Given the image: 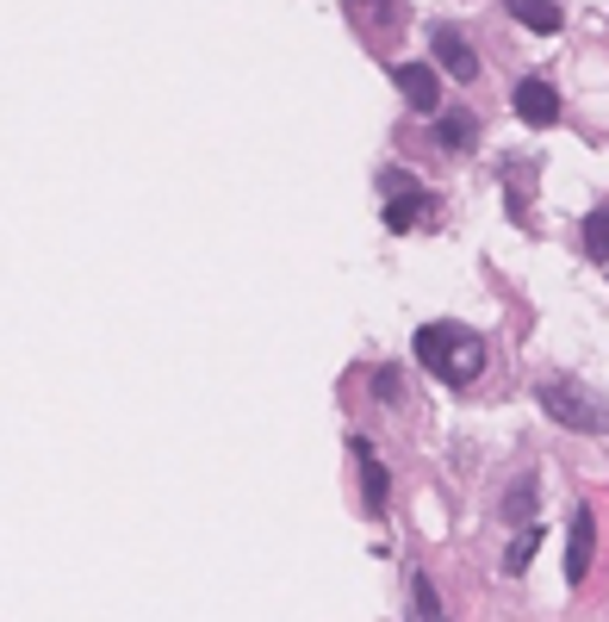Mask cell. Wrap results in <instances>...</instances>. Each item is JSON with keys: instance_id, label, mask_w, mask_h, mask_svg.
I'll list each match as a JSON object with an SVG mask.
<instances>
[{"instance_id": "6", "label": "cell", "mask_w": 609, "mask_h": 622, "mask_svg": "<svg viewBox=\"0 0 609 622\" xmlns=\"http://www.w3.org/2000/svg\"><path fill=\"white\" fill-rule=\"evenodd\" d=\"M348 454H355V466H361V486H367V510H374V517H380V510H386V492H392V480H386L380 454H374V442H367V436H355V442H348Z\"/></svg>"}, {"instance_id": "12", "label": "cell", "mask_w": 609, "mask_h": 622, "mask_svg": "<svg viewBox=\"0 0 609 622\" xmlns=\"http://www.w3.org/2000/svg\"><path fill=\"white\" fill-rule=\"evenodd\" d=\"M504 517H510V523H529L535 517V480H522L516 492H504Z\"/></svg>"}, {"instance_id": "7", "label": "cell", "mask_w": 609, "mask_h": 622, "mask_svg": "<svg viewBox=\"0 0 609 622\" xmlns=\"http://www.w3.org/2000/svg\"><path fill=\"white\" fill-rule=\"evenodd\" d=\"M504 13H510L516 25H529V32H541V38H553L560 32V0H504Z\"/></svg>"}, {"instance_id": "5", "label": "cell", "mask_w": 609, "mask_h": 622, "mask_svg": "<svg viewBox=\"0 0 609 622\" xmlns=\"http://www.w3.org/2000/svg\"><path fill=\"white\" fill-rule=\"evenodd\" d=\"M429 50H436V62L448 69L455 81H473L479 76V57H473V44L460 38L455 25H436V38H429Z\"/></svg>"}, {"instance_id": "10", "label": "cell", "mask_w": 609, "mask_h": 622, "mask_svg": "<svg viewBox=\"0 0 609 622\" xmlns=\"http://www.w3.org/2000/svg\"><path fill=\"white\" fill-rule=\"evenodd\" d=\"M473 137H479V125H473L467 113H448V118H436V143H441V150H467Z\"/></svg>"}, {"instance_id": "3", "label": "cell", "mask_w": 609, "mask_h": 622, "mask_svg": "<svg viewBox=\"0 0 609 622\" xmlns=\"http://www.w3.org/2000/svg\"><path fill=\"white\" fill-rule=\"evenodd\" d=\"M590 548H597V517H590V510H572V523H566V585H585Z\"/></svg>"}, {"instance_id": "9", "label": "cell", "mask_w": 609, "mask_h": 622, "mask_svg": "<svg viewBox=\"0 0 609 622\" xmlns=\"http://www.w3.org/2000/svg\"><path fill=\"white\" fill-rule=\"evenodd\" d=\"M423 212H429V194H423V187H411V194H399L392 206H386V231H411Z\"/></svg>"}, {"instance_id": "15", "label": "cell", "mask_w": 609, "mask_h": 622, "mask_svg": "<svg viewBox=\"0 0 609 622\" xmlns=\"http://www.w3.org/2000/svg\"><path fill=\"white\" fill-rule=\"evenodd\" d=\"M380 7H392V0H380Z\"/></svg>"}, {"instance_id": "13", "label": "cell", "mask_w": 609, "mask_h": 622, "mask_svg": "<svg viewBox=\"0 0 609 622\" xmlns=\"http://www.w3.org/2000/svg\"><path fill=\"white\" fill-rule=\"evenodd\" d=\"M535 548H541V529H522L510 542V554H504V573H522V566L535 561Z\"/></svg>"}, {"instance_id": "4", "label": "cell", "mask_w": 609, "mask_h": 622, "mask_svg": "<svg viewBox=\"0 0 609 622\" xmlns=\"http://www.w3.org/2000/svg\"><path fill=\"white\" fill-rule=\"evenodd\" d=\"M392 81H399V94L417 106V113H441V81H436V69L429 62H399L392 69Z\"/></svg>"}, {"instance_id": "14", "label": "cell", "mask_w": 609, "mask_h": 622, "mask_svg": "<svg viewBox=\"0 0 609 622\" xmlns=\"http://www.w3.org/2000/svg\"><path fill=\"white\" fill-rule=\"evenodd\" d=\"M411 591H417V617H423V622H436V617H448V610H441V598H436V585L423 579V573H417V579H411Z\"/></svg>"}, {"instance_id": "11", "label": "cell", "mask_w": 609, "mask_h": 622, "mask_svg": "<svg viewBox=\"0 0 609 622\" xmlns=\"http://www.w3.org/2000/svg\"><path fill=\"white\" fill-rule=\"evenodd\" d=\"M585 255H590V262H604V268H609V206H597V212H585Z\"/></svg>"}, {"instance_id": "8", "label": "cell", "mask_w": 609, "mask_h": 622, "mask_svg": "<svg viewBox=\"0 0 609 622\" xmlns=\"http://www.w3.org/2000/svg\"><path fill=\"white\" fill-rule=\"evenodd\" d=\"M516 113L529 118V125H553L560 118V94H553L548 81H522L516 88Z\"/></svg>"}, {"instance_id": "2", "label": "cell", "mask_w": 609, "mask_h": 622, "mask_svg": "<svg viewBox=\"0 0 609 622\" xmlns=\"http://www.w3.org/2000/svg\"><path fill=\"white\" fill-rule=\"evenodd\" d=\"M541 411L560 429H585V436H609V399L585 392L578 380H541Z\"/></svg>"}, {"instance_id": "1", "label": "cell", "mask_w": 609, "mask_h": 622, "mask_svg": "<svg viewBox=\"0 0 609 622\" xmlns=\"http://www.w3.org/2000/svg\"><path fill=\"white\" fill-rule=\"evenodd\" d=\"M417 361L448 387H473L479 368H485V343L460 324H423L417 331Z\"/></svg>"}]
</instances>
